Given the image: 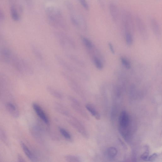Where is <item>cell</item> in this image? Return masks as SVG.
Segmentation results:
<instances>
[{
  "label": "cell",
  "mask_w": 162,
  "mask_h": 162,
  "mask_svg": "<svg viewBox=\"0 0 162 162\" xmlns=\"http://www.w3.org/2000/svg\"><path fill=\"white\" fill-rule=\"evenodd\" d=\"M48 20L50 24L55 28H66L64 18L60 11L53 7H48L46 10Z\"/></svg>",
  "instance_id": "cell-1"
},
{
  "label": "cell",
  "mask_w": 162,
  "mask_h": 162,
  "mask_svg": "<svg viewBox=\"0 0 162 162\" xmlns=\"http://www.w3.org/2000/svg\"><path fill=\"white\" fill-rule=\"evenodd\" d=\"M129 123V116L127 112L125 111H122L119 118V129L121 133L125 137L128 133Z\"/></svg>",
  "instance_id": "cell-2"
},
{
  "label": "cell",
  "mask_w": 162,
  "mask_h": 162,
  "mask_svg": "<svg viewBox=\"0 0 162 162\" xmlns=\"http://www.w3.org/2000/svg\"><path fill=\"white\" fill-rule=\"evenodd\" d=\"M61 74L68 82L70 87L75 93L81 96H83V91L80 85L74 78L65 72H62Z\"/></svg>",
  "instance_id": "cell-3"
},
{
  "label": "cell",
  "mask_w": 162,
  "mask_h": 162,
  "mask_svg": "<svg viewBox=\"0 0 162 162\" xmlns=\"http://www.w3.org/2000/svg\"><path fill=\"white\" fill-rule=\"evenodd\" d=\"M69 123L85 138L88 137V134L83 124L77 119L71 118L68 120Z\"/></svg>",
  "instance_id": "cell-4"
},
{
  "label": "cell",
  "mask_w": 162,
  "mask_h": 162,
  "mask_svg": "<svg viewBox=\"0 0 162 162\" xmlns=\"http://www.w3.org/2000/svg\"><path fill=\"white\" fill-rule=\"evenodd\" d=\"M56 60L63 68L70 72H77L81 74L82 72L78 69L74 68V67L70 65L63 58L58 55L55 56Z\"/></svg>",
  "instance_id": "cell-5"
},
{
  "label": "cell",
  "mask_w": 162,
  "mask_h": 162,
  "mask_svg": "<svg viewBox=\"0 0 162 162\" xmlns=\"http://www.w3.org/2000/svg\"><path fill=\"white\" fill-rule=\"evenodd\" d=\"M33 108L35 113L44 122L47 124H49V121L48 116L42 107L37 103L33 104Z\"/></svg>",
  "instance_id": "cell-6"
},
{
  "label": "cell",
  "mask_w": 162,
  "mask_h": 162,
  "mask_svg": "<svg viewBox=\"0 0 162 162\" xmlns=\"http://www.w3.org/2000/svg\"><path fill=\"white\" fill-rule=\"evenodd\" d=\"M69 99L71 102V105L73 108L83 117L87 116L86 113L80 102L74 97L69 96Z\"/></svg>",
  "instance_id": "cell-7"
},
{
  "label": "cell",
  "mask_w": 162,
  "mask_h": 162,
  "mask_svg": "<svg viewBox=\"0 0 162 162\" xmlns=\"http://www.w3.org/2000/svg\"><path fill=\"white\" fill-rule=\"evenodd\" d=\"M55 35L58 36L61 38L67 44L72 48L76 49V44L74 40L71 38L69 35L64 33L59 32L55 33Z\"/></svg>",
  "instance_id": "cell-8"
},
{
  "label": "cell",
  "mask_w": 162,
  "mask_h": 162,
  "mask_svg": "<svg viewBox=\"0 0 162 162\" xmlns=\"http://www.w3.org/2000/svg\"><path fill=\"white\" fill-rule=\"evenodd\" d=\"M110 14L113 20L116 22L119 19V10L118 7L114 3H112L110 5Z\"/></svg>",
  "instance_id": "cell-9"
},
{
  "label": "cell",
  "mask_w": 162,
  "mask_h": 162,
  "mask_svg": "<svg viewBox=\"0 0 162 162\" xmlns=\"http://www.w3.org/2000/svg\"><path fill=\"white\" fill-rule=\"evenodd\" d=\"M21 145L22 150L28 158L31 161H35L36 158L29 148L23 142H21Z\"/></svg>",
  "instance_id": "cell-10"
},
{
  "label": "cell",
  "mask_w": 162,
  "mask_h": 162,
  "mask_svg": "<svg viewBox=\"0 0 162 162\" xmlns=\"http://www.w3.org/2000/svg\"><path fill=\"white\" fill-rule=\"evenodd\" d=\"M81 40L82 43L88 52L92 51L94 48L93 45L91 41L86 37L81 36Z\"/></svg>",
  "instance_id": "cell-11"
},
{
  "label": "cell",
  "mask_w": 162,
  "mask_h": 162,
  "mask_svg": "<svg viewBox=\"0 0 162 162\" xmlns=\"http://www.w3.org/2000/svg\"><path fill=\"white\" fill-rule=\"evenodd\" d=\"M47 92L53 96L59 99H62L63 98L62 94L57 90L50 86H48L46 87Z\"/></svg>",
  "instance_id": "cell-12"
},
{
  "label": "cell",
  "mask_w": 162,
  "mask_h": 162,
  "mask_svg": "<svg viewBox=\"0 0 162 162\" xmlns=\"http://www.w3.org/2000/svg\"><path fill=\"white\" fill-rule=\"evenodd\" d=\"M85 107L90 113L96 119H100V115L99 114L93 106L90 104H87L85 106Z\"/></svg>",
  "instance_id": "cell-13"
},
{
  "label": "cell",
  "mask_w": 162,
  "mask_h": 162,
  "mask_svg": "<svg viewBox=\"0 0 162 162\" xmlns=\"http://www.w3.org/2000/svg\"><path fill=\"white\" fill-rule=\"evenodd\" d=\"M67 57L69 59L73 62H74L75 64H77L78 66L84 67H85V64L84 62H83L82 60H80L79 58L77 56H75L72 54H69L67 55Z\"/></svg>",
  "instance_id": "cell-14"
},
{
  "label": "cell",
  "mask_w": 162,
  "mask_h": 162,
  "mask_svg": "<svg viewBox=\"0 0 162 162\" xmlns=\"http://www.w3.org/2000/svg\"><path fill=\"white\" fill-rule=\"evenodd\" d=\"M151 24L153 30L157 35H159L160 33V28L158 22L155 19H152Z\"/></svg>",
  "instance_id": "cell-15"
},
{
  "label": "cell",
  "mask_w": 162,
  "mask_h": 162,
  "mask_svg": "<svg viewBox=\"0 0 162 162\" xmlns=\"http://www.w3.org/2000/svg\"><path fill=\"white\" fill-rule=\"evenodd\" d=\"M118 150L116 148L114 147H111L107 149V154L110 159H114L118 153Z\"/></svg>",
  "instance_id": "cell-16"
},
{
  "label": "cell",
  "mask_w": 162,
  "mask_h": 162,
  "mask_svg": "<svg viewBox=\"0 0 162 162\" xmlns=\"http://www.w3.org/2000/svg\"><path fill=\"white\" fill-rule=\"evenodd\" d=\"M56 106V108L58 112H59L61 114L66 116H69V112L65 108L61 105L57 103Z\"/></svg>",
  "instance_id": "cell-17"
},
{
  "label": "cell",
  "mask_w": 162,
  "mask_h": 162,
  "mask_svg": "<svg viewBox=\"0 0 162 162\" xmlns=\"http://www.w3.org/2000/svg\"><path fill=\"white\" fill-rule=\"evenodd\" d=\"M65 159L67 162H80L81 160L79 157L74 155H67L65 156Z\"/></svg>",
  "instance_id": "cell-18"
},
{
  "label": "cell",
  "mask_w": 162,
  "mask_h": 162,
  "mask_svg": "<svg viewBox=\"0 0 162 162\" xmlns=\"http://www.w3.org/2000/svg\"><path fill=\"white\" fill-rule=\"evenodd\" d=\"M92 59L96 68L98 69L101 70L103 68V65L100 60L97 56H93Z\"/></svg>",
  "instance_id": "cell-19"
},
{
  "label": "cell",
  "mask_w": 162,
  "mask_h": 162,
  "mask_svg": "<svg viewBox=\"0 0 162 162\" xmlns=\"http://www.w3.org/2000/svg\"><path fill=\"white\" fill-rule=\"evenodd\" d=\"M11 15L12 19L15 21H18L20 20V16L16 8L12 7L11 9Z\"/></svg>",
  "instance_id": "cell-20"
},
{
  "label": "cell",
  "mask_w": 162,
  "mask_h": 162,
  "mask_svg": "<svg viewBox=\"0 0 162 162\" xmlns=\"http://www.w3.org/2000/svg\"><path fill=\"white\" fill-rule=\"evenodd\" d=\"M32 49L33 52L35 56L37 57L38 60L40 61L42 60L43 59V57L41 52L35 46H32Z\"/></svg>",
  "instance_id": "cell-21"
},
{
  "label": "cell",
  "mask_w": 162,
  "mask_h": 162,
  "mask_svg": "<svg viewBox=\"0 0 162 162\" xmlns=\"http://www.w3.org/2000/svg\"><path fill=\"white\" fill-rule=\"evenodd\" d=\"M59 129L60 133L63 137L67 140H71L72 138L71 136L68 132H67L65 129L62 127H59Z\"/></svg>",
  "instance_id": "cell-22"
},
{
  "label": "cell",
  "mask_w": 162,
  "mask_h": 162,
  "mask_svg": "<svg viewBox=\"0 0 162 162\" xmlns=\"http://www.w3.org/2000/svg\"><path fill=\"white\" fill-rule=\"evenodd\" d=\"M120 60L123 65L128 69H129L131 68V65L129 61L124 57H121Z\"/></svg>",
  "instance_id": "cell-23"
},
{
  "label": "cell",
  "mask_w": 162,
  "mask_h": 162,
  "mask_svg": "<svg viewBox=\"0 0 162 162\" xmlns=\"http://www.w3.org/2000/svg\"><path fill=\"white\" fill-rule=\"evenodd\" d=\"M126 42L128 46H131L133 42L132 35L129 33H126L125 35Z\"/></svg>",
  "instance_id": "cell-24"
},
{
  "label": "cell",
  "mask_w": 162,
  "mask_h": 162,
  "mask_svg": "<svg viewBox=\"0 0 162 162\" xmlns=\"http://www.w3.org/2000/svg\"><path fill=\"white\" fill-rule=\"evenodd\" d=\"M148 156H149V151H148V148H147L146 151L141 156L140 158L142 160L147 161Z\"/></svg>",
  "instance_id": "cell-25"
},
{
  "label": "cell",
  "mask_w": 162,
  "mask_h": 162,
  "mask_svg": "<svg viewBox=\"0 0 162 162\" xmlns=\"http://www.w3.org/2000/svg\"><path fill=\"white\" fill-rule=\"evenodd\" d=\"M7 106L9 110L12 112H15L16 111V107L15 106L11 103H7Z\"/></svg>",
  "instance_id": "cell-26"
},
{
  "label": "cell",
  "mask_w": 162,
  "mask_h": 162,
  "mask_svg": "<svg viewBox=\"0 0 162 162\" xmlns=\"http://www.w3.org/2000/svg\"><path fill=\"white\" fill-rule=\"evenodd\" d=\"M79 1L85 10H89L88 4L86 0H79Z\"/></svg>",
  "instance_id": "cell-27"
},
{
  "label": "cell",
  "mask_w": 162,
  "mask_h": 162,
  "mask_svg": "<svg viewBox=\"0 0 162 162\" xmlns=\"http://www.w3.org/2000/svg\"><path fill=\"white\" fill-rule=\"evenodd\" d=\"M158 156V154L155 153L153 154L150 156H148L147 161H154L155 159H156Z\"/></svg>",
  "instance_id": "cell-28"
},
{
  "label": "cell",
  "mask_w": 162,
  "mask_h": 162,
  "mask_svg": "<svg viewBox=\"0 0 162 162\" xmlns=\"http://www.w3.org/2000/svg\"><path fill=\"white\" fill-rule=\"evenodd\" d=\"M108 46L112 54H114L115 51L113 45H112V44L111 43H108Z\"/></svg>",
  "instance_id": "cell-29"
},
{
  "label": "cell",
  "mask_w": 162,
  "mask_h": 162,
  "mask_svg": "<svg viewBox=\"0 0 162 162\" xmlns=\"http://www.w3.org/2000/svg\"><path fill=\"white\" fill-rule=\"evenodd\" d=\"M19 157L20 158V159H19V160H20V161H24L23 158H22V157H21L20 156Z\"/></svg>",
  "instance_id": "cell-30"
}]
</instances>
